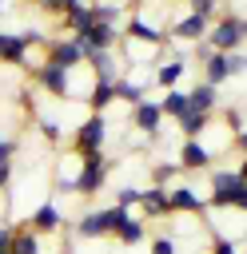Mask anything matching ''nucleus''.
<instances>
[{
    "label": "nucleus",
    "mask_w": 247,
    "mask_h": 254,
    "mask_svg": "<svg viewBox=\"0 0 247 254\" xmlns=\"http://www.w3.org/2000/svg\"><path fill=\"white\" fill-rule=\"evenodd\" d=\"M167 202H171V214H207V194H199L191 183H171L167 187Z\"/></svg>",
    "instance_id": "nucleus-8"
},
{
    "label": "nucleus",
    "mask_w": 247,
    "mask_h": 254,
    "mask_svg": "<svg viewBox=\"0 0 247 254\" xmlns=\"http://www.w3.org/2000/svg\"><path fill=\"white\" fill-rule=\"evenodd\" d=\"M207 254H243V250H239V242H235V238H227V234H215Z\"/></svg>",
    "instance_id": "nucleus-33"
},
{
    "label": "nucleus",
    "mask_w": 247,
    "mask_h": 254,
    "mask_svg": "<svg viewBox=\"0 0 247 254\" xmlns=\"http://www.w3.org/2000/svg\"><path fill=\"white\" fill-rule=\"evenodd\" d=\"M32 71H36V87H44L48 95H56V99H68V95H72V71H68V67H60V64H52V60L44 56Z\"/></svg>",
    "instance_id": "nucleus-5"
},
{
    "label": "nucleus",
    "mask_w": 247,
    "mask_h": 254,
    "mask_svg": "<svg viewBox=\"0 0 247 254\" xmlns=\"http://www.w3.org/2000/svg\"><path fill=\"white\" fill-rule=\"evenodd\" d=\"M203 79L215 83V87L231 79V75H227V56H223V52H211V60H203Z\"/></svg>",
    "instance_id": "nucleus-26"
},
{
    "label": "nucleus",
    "mask_w": 247,
    "mask_h": 254,
    "mask_svg": "<svg viewBox=\"0 0 247 254\" xmlns=\"http://www.w3.org/2000/svg\"><path fill=\"white\" fill-rule=\"evenodd\" d=\"M235 171H239V179H247V155H243V163H239Z\"/></svg>",
    "instance_id": "nucleus-43"
},
{
    "label": "nucleus",
    "mask_w": 247,
    "mask_h": 254,
    "mask_svg": "<svg viewBox=\"0 0 247 254\" xmlns=\"http://www.w3.org/2000/svg\"><path fill=\"white\" fill-rule=\"evenodd\" d=\"M127 123H131L139 135L155 139V135H159V127H163V111H159V99H143V103H135V107L127 111Z\"/></svg>",
    "instance_id": "nucleus-10"
},
{
    "label": "nucleus",
    "mask_w": 247,
    "mask_h": 254,
    "mask_svg": "<svg viewBox=\"0 0 247 254\" xmlns=\"http://www.w3.org/2000/svg\"><path fill=\"white\" fill-rule=\"evenodd\" d=\"M12 254H40V234H32L28 226H20V230H12V246H8Z\"/></svg>",
    "instance_id": "nucleus-28"
},
{
    "label": "nucleus",
    "mask_w": 247,
    "mask_h": 254,
    "mask_svg": "<svg viewBox=\"0 0 247 254\" xmlns=\"http://www.w3.org/2000/svg\"><path fill=\"white\" fill-rule=\"evenodd\" d=\"M243 40H247V16H243Z\"/></svg>",
    "instance_id": "nucleus-45"
},
{
    "label": "nucleus",
    "mask_w": 247,
    "mask_h": 254,
    "mask_svg": "<svg viewBox=\"0 0 247 254\" xmlns=\"http://www.w3.org/2000/svg\"><path fill=\"white\" fill-rule=\"evenodd\" d=\"M187 107H191V111H207V115H211V111L219 107V87H215V83H207V79H203V83H195V87L187 91Z\"/></svg>",
    "instance_id": "nucleus-21"
},
{
    "label": "nucleus",
    "mask_w": 247,
    "mask_h": 254,
    "mask_svg": "<svg viewBox=\"0 0 247 254\" xmlns=\"http://www.w3.org/2000/svg\"><path fill=\"white\" fill-rule=\"evenodd\" d=\"M159 111H163V119H179V115L187 111V91H183V87H171V91H163V99H159Z\"/></svg>",
    "instance_id": "nucleus-24"
},
{
    "label": "nucleus",
    "mask_w": 247,
    "mask_h": 254,
    "mask_svg": "<svg viewBox=\"0 0 247 254\" xmlns=\"http://www.w3.org/2000/svg\"><path fill=\"white\" fill-rule=\"evenodd\" d=\"M175 123H179V135H183V139H199V135L211 127V115H207V111H191V107H187Z\"/></svg>",
    "instance_id": "nucleus-22"
},
{
    "label": "nucleus",
    "mask_w": 247,
    "mask_h": 254,
    "mask_svg": "<svg viewBox=\"0 0 247 254\" xmlns=\"http://www.w3.org/2000/svg\"><path fill=\"white\" fill-rule=\"evenodd\" d=\"M139 190L143 187H116V206H124V210L139 206Z\"/></svg>",
    "instance_id": "nucleus-31"
},
{
    "label": "nucleus",
    "mask_w": 247,
    "mask_h": 254,
    "mask_svg": "<svg viewBox=\"0 0 247 254\" xmlns=\"http://www.w3.org/2000/svg\"><path fill=\"white\" fill-rule=\"evenodd\" d=\"M88 52H116V44H120V28L116 24H108V20H92L88 24V32L84 36H76Z\"/></svg>",
    "instance_id": "nucleus-11"
},
{
    "label": "nucleus",
    "mask_w": 247,
    "mask_h": 254,
    "mask_svg": "<svg viewBox=\"0 0 247 254\" xmlns=\"http://www.w3.org/2000/svg\"><path fill=\"white\" fill-rule=\"evenodd\" d=\"M247 179H239V171H223V167H211V190H207V210H231L239 187Z\"/></svg>",
    "instance_id": "nucleus-3"
},
{
    "label": "nucleus",
    "mask_w": 247,
    "mask_h": 254,
    "mask_svg": "<svg viewBox=\"0 0 247 254\" xmlns=\"http://www.w3.org/2000/svg\"><path fill=\"white\" fill-rule=\"evenodd\" d=\"M127 44H147V48H167L171 44V36L163 32V28H155L147 16H139V12H127V24H124V32H120Z\"/></svg>",
    "instance_id": "nucleus-4"
},
{
    "label": "nucleus",
    "mask_w": 247,
    "mask_h": 254,
    "mask_svg": "<svg viewBox=\"0 0 247 254\" xmlns=\"http://www.w3.org/2000/svg\"><path fill=\"white\" fill-rule=\"evenodd\" d=\"M76 234L80 238H112V206H100V210H88L76 218Z\"/></svg>",
    "instance_id": "nucleus-13"
},
{
    "label": "nucleus",
    "mask_w": 247,
    "mask_h": 254,
    "mask_svg": "<svg viewBox=\"0 0 247 254\" xmlns=\"http://www.w3.org/2000/svg\"><path fill=\"white\" fill-rule=\"evenodd\" d=\"M0 64L28 67V44H24L20 32H0Z\"/></svg>",
    "instance_id": "nucleus-18"
},
{
    "label": "nucleus",
    "mask_w": 247,
    "mask_h": 254,
    "mask_svg": "<svg viewBox=\"0 0 247 254\" xmlns=\"http://www.w3.org/2000/svg\"><path fill=\"white\" fill-rule=\"evenodd\" d=\"M84 103H88V111L108 115V107L116 103V83H108V79H92V91L84 95Z\"/></svg>",
    "instance_id": "nucleus-19"
},
{
    "label": "nucleus",
    "mask_w": 247,
    "mask_h": 254,
    "mask_svg": "<svg viewBox=\"0 0 247 254\" xmlns=\"http://www.w3.org/2000/svg\"><path fill=\"white\" fill-rule=\"evenodd\" d=\"M207 44L215 52H243V16L239 12H219V20L207 28Z\"/></svg>",
    "instance_id": "nucleus-2"
},
{
    "label": "nucleus",
    "mask_w": 247,
    "mask_h": 254,
    "mask_svg": "<svg viewBox=\"0 0 247 254\" xmlns=\"http://www.w3.org/2000/svg\"><path fill=\"white\" fill-rule=\"evenodd\" d=\"M175 175H179V163H155V167H151V183H155V187H171Z\"/></svg>",
    "instance_id": "nucleus-30"
},
{
    "label": "nucleus",
    "mask_w": 247,
    "mask_h": 254,
    "mask_svg": "<svg viewBox=\"0 0 247 254\" xmlns=\"http://www.w3.org/2000/svg\"><path fill=\"white\" fill-rule=\"evenodd\" d=\"M76 179H80V155H64L56 163V190H76Z\"/></svg>",
    "instance_id": "nucleus-23"
},
{
    "label": "nucleus",
    "mask_w": 247,
    "mask_h": 254,
    "mask_svg": "<svg viewBox=\"0 0 247 254\" xmlns=\"http://www.w3.org/2000/svg\"><path fill=\"white\" fill-rule=\"evenodd\" d=\"M207 20L203 16H191V12H183L179 20H171V28H167V36H175V40H183V44H199V40H207Z\"/></svg>",
    "instance_id": "nucleus-14"
},
{
    "label": "nucleus",
    "mask_w": 247,
    "mask_h": 254,
    "mask_svg": "<svg viewBox=\"0 0 247 254\" xmlns=\"http://www.w3.org/2000/svg\"><path fill=\"white\" fill-rule=\"evenodd\" d=\"M8 183H12V163H0V194L8 190Z\"/></svg>",
    "instance_id": "nucleus-40"
},
{
    "label": "nucleus",
    "mask_w": 247,
    "mask_h": 254,
    "mask_svg": "<svg viewBox=\"0 0 247 254\" xmlns=\"http://www.w3.org/2000/svg\"><path fill=\"white\" fill-rule=\"evenodd\" d=\"M183 75H187V60H183V56H171V60H159V64H155L151 83H155L159 91H171V87H179Z\"/></svg>",
    "instance_id": "nucleus-16"
},
{
    "label": "nucleus",
    "mask_w": 247,
    "mask_h": 254,
    "mask_svg": "<svg viewBox=\"0 0 247 254\" xmlns=\"http://www.w3.org/2000/svg\"><path fill=\"white\" fill-rule=\"evenodd\" d=\"M108 175H112V159H108L104 151H88V155H80V179H76V194L96 198V194L108 187Z\"/></svg>",
    "instance_id": "nucleus-1"
},
{
    "label": "nucleus",
    "mask_w": 247,
    "mask_h": 254,
    "mask_svg": "<svg viewBox=\"0 0 247 254\" xmlns=\"http://www.w3.org/2000/svg\"><path fill=\"white\" fill-rule=\"evenodd\" d=\"M231 210H243V214H247V183L239 187V194H235V202H231Z\"/></svg>",
    "instance_id": "nucleus-39"
},
{
    "label": "nucleus",
    "mask_w": 247,
    "mask_h": 254,
    "mask_svg": "<svg viewBox=\"0 0 247 254\" xmlns=\"http://www.w3.org/2000/svg\"><path fill=\"white\" fill-rule=\"evenodd\" d=\"M143 234H147L143 218H135L131 210H124V206L112 202V238L120 246H135V242H143Z\"/></svg>",
    "instance_id": "nucleus-9"
},
{
    "label": "nucleus",
    "mask_w": 247,
    "mask_h": 254,
    "mask_svg": "<svg viewBox=\"0 0 247 254\" xmlns=\"http://www.w3.org/2000/svg\"><path fill=\"white\" fill-rule=\"evenodd\" d=\"M187 12L191 16H203L207 24H215L219 20V0H187Z\"/></svg>",
    "instance_id": "nucleus-29"
},
{
    "label": "nucleus",
    "mask_w": 247,
    "mask_h": 254,
    "mask_svg": "<svg viewBox=\"0 0 247 254\" xmlns=\"http://www.w3.org/2000/svg\"><path fill=\"white\" fill-rule=\"evenodd\" d=\"M151 254H175V238L171 234H155L151 238Z\"/></svg>",
    "instance_id": "nucleus-36"
},
{
    "label": "nucleus",
    "mask_w": 247,
    "mask_h": 254,
    "mask_svg": "<svg viewBox=\"0 0 247 254\" xmlns=\"http://www.w3.org/2000/svg\"><path fill=\"white\" fill-rule=\"evenodd\" d=\"M231 147H235V151H239V155H247V131H239V135H235V139H231Z\"/></svg>",
    "instance_id": "nucleus-42"
},
{
    "label": "nucleus",
    "mask_w": 247,
    "mask_h": 254,
    "mask_svg": "<svg viewBox=\"0 0 247 254\" xmlns=\"http://www.w3.org/2000/svg\"><path fill=\"white\" fill-rule=\"evenodd\" d=\"M88 67H92V79H108V83H116L120 75V60H116V52H88Z\"/></svg>",
    "instance_id": "nucleus-20"
},
{
    "label": "nucleus",
    "mask_w": 247,
    "mask_h": 254,
    "mask_svg": "<svg viewBox=\"0 0 247 254\" xmlns=\"http://www.w3.org/2000/svg\"><path fill=\"white\" fill-rule=\"evenodd\" d=\"M64 20V28H68V36H84L88 32V24H92V8L88 4H76L68 16H60Z\"/></svg>",
    "instance_id": "nucleus-25"
},
{
    "label": "nucleus",
    "mask_w": 247,
    "mask_h": 254,
    "mask_svg": "<svg viewBox=\"0 0 247 254\" xmlns=\"http://www.w3.org/2000/svg\"><path fill=\"white\" fill-rule=\"evenodd\" d=\"M16 159V143L12 139H0V163H12Z\"/></svg>",
    "instance_id": "nucleus-38"
},
{
    "label": "nucleus",
    "mask_w": 247,
    "mask_h": 254,
    "mask_svg": "<svg viewBox=\"0 0 247 254\" xmlns=\"http://www.w3.org/2000/svg\"><path fill=\"white\" fill-rule=\"evenodd\" d=\"M4 8H8V0H0V20H4Z\"/></svg>",
    "instance_id": "nucleus-44"
},
{
    "label": "nucleus",
    "mask_w": 247,
    "mask_h": 254,
    "mask_svg": "<svg viewBox=\"0 0 247 254\" xmlns=\"http://www.w3.org/2000/svg\"><path fill=\"white\" fill-rule=\"evenodd\" d=\"M116 99H124V103H143L147 99V83H139V79H116Z\"/></svg>",
    "instance_id": "nucleus-27"
},
{
    "label": "nucleus",
    "mask_w": 247,
    "mask_h": 254,
    "mask_svg": "<svg viewBox=\"0 0 247 254\" xmlns=\"http://www.w3.org/2000/svg\"><path fill=\"white\" fill-rule=\"evenodd\" d=\"M191 48H195V64H203V60H211V52H215V48H211L207 40H199V44H191Z\"/></svg>",
    "instance_id": "nucleus-37"
},
{
    "label": "nucleus",
    "mask_w": 247,
    "mask_h": 254,
    "mask_svg": "<svg viewBox=\"0 0 247 254\" xmlns=\"http://www.w3.org/2000/svg\"><path fill=\"white\" fill-rule=\"evenodd\" d=\"M211 167H215V155L207 151L203 139H183L179 143V171L195 175V171H211Z\"/></svg>",
    "instance_id": "nucleus-12"
},
{
    "label": "nucleus",
    "mask_w": 247,
    "mask_h": 254,
    "mask_svg": "<svg viewBox=\"0 0 247 254\" xmlns=\"http://www.w3.org/2000/svg\"><path fill=\"white\" fill-rule=\"evenodd\" d=\"M48 60L60 64V67H68V71H80V67L88 64V48H84L76 36H60V40L48 44Z\"/></svg>",
    "instance_id": "nucleus-7"
},
{
    "label": "nucleus",
    "mask_w": 247,
    "mask_h": 254,
    "mask_svg": "<svg viewBox=\"0 0 247 254\" xmlns=\"http://www.w3.org/2000/svg\"><path fill=\"white\" fill-rule=\"evenodd\" d=\"M163 4H171V0H163Z\"/></svg>",
    "instance_id": "nucleus-46"
},
{
    "label": "nucleus",
    "mask_w": 247,
    "mask_h": 254,
    "mask_svg": "<svg viewBox=\"0 0 247 254\" xmlns=\"http://www.w3.org/2000/svg\"><path fill=\"white\" fill-rule=\"evenodd\" d=\"M227 56V75H247V52H223Z\"/></svg>",
    "instance_id": "nucleus-32"
},
{
    "label": "nucleus",
    "mask_w": 247,
    "mask_h": 254,
    "mask_svg": "<svg viewBox=\"0 0 247 254\" xmlns=\"http://www.w3.org/2000/svg\"><path fill=\"white\" fill-rule=\"evenodd\" d=\"M44 12H52V16H68L76 4H84V0H36Z\"/></svg>",
    "instance_id": "nucleus-34"
},
{
    "label": "nucleus",
    "mask_w": 247,
    "mask_h": 254,
    "mask_svg": "<svg viewBox=\"0 0 247 254\" xmlns=\"http://www.w3.org/2000/svg\"><path fill=\"white\" fill-rule=\"evenodd\" d=\"M8 246H12V226L0 222V250H8Z\"/></svg>",
    "instance_id": "nucleus-41"
},
{
    "label": "nucleus",
    "mask_w": 247,
    "mask_h": 254,
    "mask_svg": "<svg viewBox=\"0 0 247 254\" xmlns=\"http://www.w3.org/2000/svg\"><path fill=\"white\" fill-rule=\"evenodd\" d=\"M36 123H40V131H44V139H52V143H60V123H56L52 115H44V111H36Z\"/></svg>",
    "instance_id": "nucleus-35"
},
{
    "label": "nucleus",
    "mask_w": 247,
    "mask_h": 254,
    "mask_svg": "<svg viewBox=\"0 0 247 254\" xmlns=\"http://www.w3.org/2000/svg\"><path fill=\"white\" fill-rule=\"evenodd\" d=\"M104 143H108V115L88 111V115H84V123L76 127V155L104 151Z\"/></svg>",
    "instance_id": "nucleus-6"
},
{
    "label": "nucleus",
    "mask_w": 247,
    "mask_h": 254,
    "mask_svg": "<svg viewBox=\"0 0 247 254\" xmlns=\"http://www.w3.org/2000/svg\"><path fill=\"white\" fill-rule=\"evenodd\" d=\"M60 222H64V214H60V206H56V202H40V206L28 214V230H32V234H40V238L56 234V230H60Z\"/></svg>",
    "instance_id": "nucleus-15"
},
{
    "label": "nucleus",
    "mask_w": 247,
    "mask_h": 254,
    "mask_svg": "<svg viewBox=\"0 0 247 254\" xmlns=\"http://www.w3.org/2000/svg\"><path fill=\"white\" fill-rule=\"evenodd\" d=\"M139 210H143V218H163V214H171V202H167V187H143L139 190Z\"/></svg>",
    "instance_id": "nucleus-17"
}]
</instances>
